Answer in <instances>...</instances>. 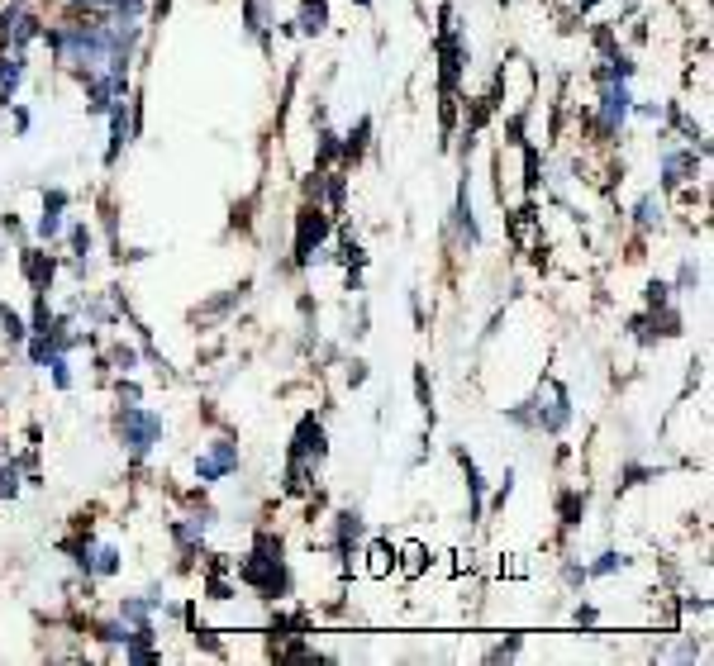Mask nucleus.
I'll list each match as a JSON object with an SVG mask.
<instances>
[{
    "label": "nucleus",
    "instance_id": "obj_1",
    "mask_svg": "<svg viewBox=\"0 0 714 666\" xmlns=\"http://www.w3.org/2000/svg\"><path fill=\"white\" fill-rule=\"evenodd\" d=\"M238 581L248 590H258L262 600H286V595H291V571H286V557H281V538L258 533L253 552H248L243 567H238Z\"/></svg>",
    "mask_w": 714,
    "mask_h": 666
},
{
    "label": "nucleus",
    "instance_id": "obj_2",
    "mask_svg": "<svg viewBox=\"0 0 714 666\" xmlns=\"http://www.w3.org/2000/svg\"><path fill=\"white\" fill-rule=\"evenodd\" d=\"M115 429H119V443L129 448V457H148L153 443L162 438V414L143 410V405H124L115 419Z\"/></svg>",
    "mask_w": 714,
    "mask_h": 666
},
{
    "label": "nucleus",
    "instance_id": "obj_3",
    "mask_svg": "<svg viewBox=\"0 0 714 666\" xmlns=\"http://www.w3.org/2000/svg\"><path fill=\"white\" fill-rule=\"evenodd\" d=\"M529 414H534V429L562 433L572 424V395H567V386H562V381H543L538 395L529 400Z\"/></svg>",
    "mask_w": 714,
    "mask_h": 666
},
{
    "label": "nucleus",
    "instance_id": "obj_4",
    "mask_svg": "<svg viewBox=\"0 0 714 666\" xmlns=\"http://www.w3.org/2000/svg\"><path fill=\"white\" fill-rule=\"evenodd\" d=\"M39 34H43V20L29 10V0H15V5H5V10H0V48L24 53Z\"/></svg>",
    "mask_w": 714,
    "mask_h": 666
},
{
    "label": "nucleus",
    "instance_id": "obj_5",
    "mask_svg": "<svg viewBox=\"0 0 714 666\" xmlns=\"http://www.w3.org/2000/svg\"><path fill=\"white\" fill-rule=\"evenodd\" d=\"M324 238H329V215L310 205V210H300V224H296V267H315V253L324 248Z\"/></svg>",
    "mask_w": 714,
    "mask_h": 666
},
{
    "label": "nucleus",
    "instance_id": "obj_6",
    "mask_svg": "<svg viewBox=\"0 0 714 666\" xmlns=\"http://www.w3.org/2000/svg\"><path fill=\"white\" fill-rule=\"evenodd\" d=\"M605 91H600V134L615 138L619 129H624V119H629V110H634V96H629V81H600Z\"/></svg>",
    "mask_w": 714,
    "mask_h": 666
},
{
    "label": "nucleus",
    "instance_id": "obj_7",
    "mask_svg": "<svg viewBox=\"0 0 714 666\" xmlns=\"http://www.w3.org/2000/svg\"><path fill=\"white\" fill-rule=\"evenodd\" d=\"M234 471H238V443H229V438H215L210 452H200L196 457V481L200 486H215V481L234 476Z\"/></svg>",
    "mask_w": 714,
    "mask_h": 666
},
{
    "label": "nucleus",
    "instance_id": "obj_8",
    "mask_svg": "<svg viewBox=\"0 0 714 666\" xmlns=\"http://www.w3.org/2000/svg\"><path fill=\"white\" fill-rule=\"evenodd\" d=\"M291 457H305V462H324L329 457V433L315 414H305L296 424V438H291Z\"/></svg>",
    "mask_w": 714,
    "mask_h": 666
},
{
    "label": "nucleus",
    "instance_id": "obj_9",
    "mask_svg": "<svg viewBox=\"0 0 714 666\" xmlns=\"http://www.w3.org/2000/svg\"><path fill=\"white\" fill-rule=\"evenodd\" d=\"M695 172H700V157H695V148H691V153H667V157H662V186H667V191L686 186Z\"/></svg>",
    "mask_w": 714,
    "mask_h": 666
},
{
    "label": "nucleus",
    "instance_id": "obj_10",
    "mask_svg": "<svg viewBox=\"0 0 714 666\" xmlns=\"http://www.w3.org/2000/svg\"><path fill=\"white\" fill-rule=\"evenodd\" d=\"M62 210H67V191L53 186V191H43V219H39V238L43 243H53L62 234Z\"/></svg>",
    "mask_w": 714,
    "mask_h": 666
},
{
    "label": "nucleus",
    "instance_id": "obj_11",
    "mask_svg": "<svg viewBox=\"0 0 714 666\" xmlns=\"http://www.w3.org/2000/svg\"><path fill=\"white\" fill-rule=\"evenodd\" d=\"M105 115H110V148H105V162H115L119 148L129 143V134H134V110H124V100H115Z\"/></svg>",
    "mask_w": 714,
    "mask_h": 666
},
{
    "label": "nucleus",
    "instance_id": "obj_12",
    "mask_svg": "<svg viewBox=\"0 0 714 666\" xmlns=\"http://www.w3.org/2000/svg\"><path fill=\"white\" fill-rule=\"evenodd\" d=\"M453 219H457V234H462V243H467V248H476V243H481V224H476V215H472V181H462Z\"/></svg>",
    "mask_w": 714,
    "mask_h": 666
},
{
    "label": "nucleus",
    "instance_id": "obj_13",
    "mask_svg": "<svg viewBox=\"0 0 714 666\" xmlns=\"http://www.w3.org/2000/svg\"><path fill=\"white\" fill-rule=\"evenodd\" d=\"M58 272V257L48 253H34V248H24V276H29V286L34 291H48V281Z\"/></svg>",
    "mask_w": 714,
    "mask_h": 666
},
{
    "label": "nucleus",
    "instance_id": "obj_14",
    "mask_svg": "<svg viewBox=\"0 0 714 666\" xmlns=\"http://www.w3.org/2000/svg\"><path fill=\"white\" fill-rule=\"evenodd\" d=\"M367 533V524H362V514L357 510H343L338 514V524H334V543H338V557H348L353 552V543Z\"/></svg>",
    "mask_w": 714,
    "mask_h": 666
},
{
    "label": "nucleus",
    "instance_id": "obj_15",
    "mask_svg": "<svg viewBox=\"0 0 714 666\" xmlns=\"http://www.w3.org/2000/svg\"><path fill=\"white\" fill-rule=\"evenodd\" d=\"M424 567H429V548H424V543H400V552H396V576L415 581V576H424Z\"/></svg>",
    "mask_w": 714,
    "mask_h": 666
},
{
    "label": "nucleus",
    "instance_id": "obj_16",
    "mask_svg": "<svg viewBox=\"0 0 714 666\" xmlns=\"http://www.w3.org/2000/svg\"><path fill=\"white\" fill-rule=\"evenodd\" d=\"M205 529H210V514H186L181 524H172V533H177V543H181L186 552H196V548H200Z\"/></svg>",
    "mask_w": 714,
    "mask_h": 666
},
{
    "label": "nucleus",
    "instance_id": "obj_17",
    "mask_svg": "<svg viewBox=\"0 0 714 666\" xmlns=\"http://www.w3.org/2000/svg\"><path fill=\"white\" fill-rule=\"evenodd\" d=\"M362 557H367V567L362 571H367V576H377V581H386V576L396 571V548H391V543H372Z\"/></svg>",
    "mask_w": 714,
    "mask_h": 666
},
{
    "label": "nucleus",
    "instance_id": "obj_18",
    "mask_svg": "<svg viewBox=\"0 0 714 666\" xmlns=\"http://www.w3.org/2000/svg\"><path fill=\"white\" fill-rule=\"evenodd\" d=\"M329 29V0H305L300 5V34H324Z\"/></svg>",
    "mask_w": 714,
    "mask_h": 666
},
{
    "label": "nucleus",
    "instance_id": "obj_19",
    "mask_svg": "<svg viewBox=\"0 0 714 666\" xmlns=\"http://www.w3.org/2000/svg\"><path fill=\"white\" fill-rule=\"evenodd\" d=\"M310 476H315V462L291 457L286 462V495H310Z\"/></svg>",
    "mask_w": 714,
    "mask_h": 666
},
{
    "label": "nucleus",
    "instance_id": "obj_20",
    "mask_svg": "<svg viewBox=\"0 0 714 666\" xmlns=\"http://www.w3.org/2000/svg\"><path fill=\"white\" fill-rule=\"evenodd\" d=\"M367 138H372V119H357V129L348 138H338V153L348 157V162H357V157L367 153Z\"/></svg>",
    "mask_w": 714,
    "mask_h": 666
},
{
    "label": "nucleus",
    "instance_id": "obj_21",
    "mask_svg": "<svg viewBox=\"0 0 714 666\" xmlns=\"http://www.w3.org/2000/svg\"><path fill=\"white\" fill-rule=\"evenodd\" d=\"M662 215H667L662 196H643L634 205V224H638V229H657V224H662Z\"/></svg>",
    "mask_w": 714,
    "mask_h": 666
},
{
    "label": "nucleus",
    "instance_id": "obj_22",
    "mask_svg": "<svg viewBox=\"0 0 714 666\" xmlns=\"http://www.w3.org/2000/svg\"><path fill=\"white\" fill-rule=\"evenodd\" d=\"M457 462H462V471H467V490H472V519H481V495H486V481H481V471H476V462L467 457V452H457Z\"/></svg>",
    "mask_w": 714,
    "mask_h": 666
},
{
    "label": "nucleus",
    "instance_id": "obj_23",
    "mask_svg": "<svg viewBox=\"0 0 714 666\" xmlns=\"http://www.w3.org/2000/svg\"><path fill=\"white\" fill-rule=\"evenodd\" d=\"M557 510H562V524H567V529H576V524H581V514H586V495H581V490H562Z\"/></svg>",
    "mask_w": 714,
    "mask_h": 666
},
{
    "label": "nucleus",
    "instance_id": "obj_24",
    "mask_svg": "<svg viewBox=\"0 0 714 666\" xmlns=\"http://www.w3.org/2000/svg\"><path fill=\"white\" fill-rule=\"evenodd\" d=\"M243 24H248V34H267V24H272L267 0H243Z\"/></svg>",
    "mask_w": 714,
    "mask_h": 666
},
{
    "label": "nucleus",
    "instance_id": "obj_25",
    "mask_svg": "<svg viewBox=\"0 0 714 666\" xmlns=\"http://www.w3.org/2000/svg\"><path fill=\"white\" fill-rule=\"evenodd\" d=\"M243 295H248V281H243L238 291H229V295H219V300H210V305L200 310V319H215V314H229L234 305H243Z\"/></svg>",
    "mask_w": 714,
    "mask_h": 666
},
{
    "label": "nucleus",
    "instance_id": "obj_26",
    "mask_svg": "<svg viewBox=\"0 0 714 666\" xmlns=\"http://www.w3.org/2000/svg\"><path fill=\"white\" fill-rule=\"evenodd\" d=\"M0 329H5V338H10V343H24V338H29V324H24L20 314L10 310V305H0Z\"/></svg>",
    "mask_w": 714,
    "mask_h": 666
},
{
    "label": "nucleus",
    "instance_id": "obj_27",
    "mask_svg": "<svg viewBox=\"0 0 714 666\" xmlns=\"http://www.w3.org/2000/svg\"><path fill=\"white\" fill-rule=\"evenodd\" d=\"M67 552H72L77 571H86V576H91V567H96V543H91V538H77V543H67Z\"/></svg>",
    "mask_w": 714,
    "mask_h": 666
},
{
    "label": "nucleus",
    "instance_id": "obj_28",
    "mask_svg": "<svg viewBox=\"0 0 714 666\" xmlns=\"http://www.w3.org/2000/svg\"><path fill=\"white\" fill-rule=\"evenodd\" d=\"M629 567V557H619V552H600V562L586 567V576H615V571Z\"/></svg>",
    "mask_w": 714,
    "mask_h": 666
},
{
    "label": "nucleus",
    "instance_id": "obj_29",
    "mask_svg": "<svg viewBox=\"0 0 714 666\" xmlns=\"http://www.w3.org/2000/svg\"><path fill=\"white\" fill-rule=\"evenodd\" d=\"M110 367L129 376L134 367H139V353H134V348H124V343H115V348H110Z\"/></svg>",
    "mask_w": 714,
    "mask_h": 666
},
{
    "label": "nucleus",
    "instance_id": "obj_30",
    "mask_svg": "<svg viewBox=\"0 0 714 666\" xmlns=\"http://www.w3.org/2000/svg\"><path fill=\"white\" fill-rule=\"evenodd\" d=\"M119 571V548H96V567L91 576H115Z\"/></svg>",
    "mask_w": 714,
    "mask_h": 666
},
{
    "label": "nucleus",
    "instance_id": "obj_31",
    "mask_svg": "<svg viewBox=\"0 0 714 666\" xmlns=\"http://www.w3.org/2000/svg\"><path fill=\"white\" fill-rule=\"evenodd\" d=\"M0 495H5V500L20 495V462H5V467H0Z\"/></svg>",
    "mask_w": 714,
    "mask_h": 666
},
{
    "label": "nucleus",
    "instance_id": "obj_32",
    "mask_svg": "<svg viewBox=\"0 0 714 666\" xmlns=\"http://www.w3.org/2000/svg\"><path fill=\"white\" fill-rule=\"evenodd\" d=\"M662 305H672V286L667 281H648V310H662Z\"/></svg>",
    "mask_w": 714,
    "mask_h": 666
},
{
    "label": "nucleus",
    "instance_id": "obj_33",
    "mask_svg": "<svg viewBox=\"0 0 714 666\" xmlns=\"http://www.w3.org/2000/svg\"><path fill=\"white\" fill-rule=\"evenodd\" d=\"M77 15H110L115 10V0H67Z\"/></svg>",
    "mask_w": 714,
    "mask_h": 666
},
{
    "label": "nucleus",
    "instance_id": "obj_34",
    "mask_svg": "<svg viewBox=\"0 0 714 666\" xmlns=\"http://www.w3.org/2000/svg\"><path fill=\"white\" fill-rule=\"evenodd\" d=\"M334 157H338V134L334 129H324V134H319V167H329Z\"/></svg>",
    "mask_w": 714,
    "mask_h": 666
},
{
    "label": "nucleus",
    "instance_id": "obj_35",
    "mask_svg": "<svg viewBox=\"0 0 714 666\" xmlns=\"http://www.w3.org/2000/svg\"><path fill=\"white\" fill-rule=\"evenodd\" d=\"M48 367H53V386H58V391H67V386H72V372H67V357H62V353H53V357H48Z\"/></svg>",
    "mask_w": 714,
    "mask_h": 666
},
{
    "label": "nucleus",
    "instance_id": "obj_36",
    "mask_svg": "<svg viewBox=\"0 0 714 666\" xmlns=\"http://www.w3.org/2000/svg\"><path fill=\"white\" fill-rule=\"evenodd\" d=\"M415 391H419V405H424V414H429V424H434V391H429V376L415 372Z\"/></svg>",
    "mask_w": 714,
    "mask_h": 666
},
{
    "label": "nucleus",
    "instance_id": "obj_37",
    "mask_svg": "<svg viewBox=\"0 0 714 666\" xmlns=\"http://www.w3.org/2000/svg\"><path fill=\"white\" fill-rule=\"evenodd\" d=\"M72 248H77V257L91 253V229L86 224H72Z\"/></svg>",
    "mask_w": 714,
    "mask_h": 666
},
{
    "label": "nucleus",
    "instance_id": "obj_38",
    "mask_svg": "<svg viewBox=\"0 0 714 666\" xmlns=\"http://www.w3.org/2000/svg\"><path fill=\"white\" fill-rule=\"evenodd\" d=\"M510 495H515V471H505V481H500V490H496V495H491V505H496V510H500V505H505Z\"/></svg>",
    "mask_w": 714,
    "mask_h": 666
},
{
    "label": "nucleus",
    "instance_id": "obj_39",
    "mask_svg": "<svg viewBox=\"0 0 714 666\" xmlns=\"http://www.w3.org/2000/svg\"><path fill=\"white\" fill-rule=\"evenodd\" d=\"M515 652H519V638H510V643L491 647V652H486V662H505V657H515Z\"/></svg>",
    "mask_w": 714,
    "mask_h": 666
},
{
    "label": "nucleus",
    "instance_id": "obj_40",
    "mask_svg": "<svg viewBox=\"0 0 714 666\" xmlns=\"http://www.w3.org/2000/svg\"><path fill=\"white\" fill-rule=\"evenodd\" d=\"M139 386H134V381H119V405H139Z\"/></svg>",
    "mask_w": 714,
    "mask_h": 666
},
{
    "label": "nucleus",
    "instance_id": "obj_41",
    "mask_svg": "<svg viewBox=\"0 0 714 666\" xmlns=\"http://www.w3.org/2000/svg\"><path fill=\"white\" fill-rule=\"evenodd\" d=\"M695 281H700V272H695V262H686V267H681V281H676V286H681V291H691Z\"/></svg>",
    "mask_w": 714,
    "mask_h": 666
},
{
    "label": "nucleus",
    "instance_id": "obj_42",
    "mask_svg": "<svg viewBox=\"0 0 714 666\" xmlns=\"http://www.w3.org/2000/svg\"><path fill=\"white\" fill-rule=\"evenodd\" d=\"M362 381H367V362H353L348 367V386H362Z\"/></svg>",
    "mask_w": 714,
    "mask_h": 666
},
{
    "label": "nucleus",
    "instance_id": "obj_43",
    "mask_svg": "<svg viewBox=\"0 0 714 666\" xmlns=\"http://www.w3.org/2000/svg\"><path fill=\"white\" fill-rule=\"evenodd\" d=\"M595 619H600V614H595V605H581V609H576V624H595Z\"/></svg>",
    "mask_w": 714,
    "mask_h": 666
},
{
    "label": "nucleus",
    "instance_id": "obj_44",
    "mask_svg": "<svg viewBox=\"0 0 714 666\" xmlns=\"http://www.w3.org/2000/svg\"><path fill=\"white\" fill-rule=\"evenodd\" d=\"M567 581H572V586H581V581H586V567H576V562H567Z\"/></svg>",
    "mask_w": 714,
    "mask_h": 666
},
{
    "label": "nucleus",
    "instance_id": "obj_45",
    "mask_svg": "<svg viewBox=\"0 0 714 666\" xmlns=\"http://www.w3.org/2000/svg\"><path fill=\"white\" fill-rule=\"evenodd\" d=\"M357 5H372V0H357Z\"/></svg>",
    "mask_w": 714,
    "mask_h": 666
}]
</instances>
